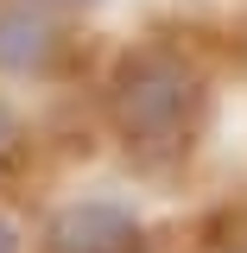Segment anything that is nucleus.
<instances>
[{
  "label": "nucleus",
  "instance_id": "423d86ee",
  "mask_svg": "<svg viewBox=\"0 0 247 253\" xmlns=\"http://www.w3.org/2000/svg\"><path fill=\"white\" fill-rule=\"evenodd\" d=\"M6 139H13V114L0 108V152H6Z\"/></svg>",
  "mask_w": 247,
  "mask_h": 253
},
{
  "label": "nucleus",
  "instance_id": "20e7f679",
  "mask_svg": "<svg viewBox=\"0 0 247 253\" xmlns=\"http://www.w3.org/2000/svg\"><path fill=\"white\" fill-rule=\"evenodd\" d=\"M26 6H45V13H57V6H95V0H26Z\"/></svg>",
  "mask_w": 247,
  "mask_h": 253
},
{
  "label": "nucleus",
  "instance_id": "f257e3e1",
  "mask_svg": "<svg viewBox=\"0 0 247 253\" xmlns=\"http://www.w3.org/2000/svg\"><path fill=\"white\" fill-rule=\"evenodd\" d=\"M108 126L133 171L184 165L197 146V126H203V76L165 44L127 51L108 83Z\"/></svg>",
  "mask_w": 247,
  "mask_h": 253
},
{
  "label": "nucleus",
  "instance_id": "7ed1b4c3",
  "mask_svg": "<svg viewBox=\"0 0 247 253\" xmlns=\"http://www.w3.org/2000/svg\"><path fill=\"white\" fill-rule=\"evenodd\" d=\"M57 51H63V38L45 19V6H26L19 0V6L0 13V70L6 76H45L57 63Z\"/></svg>",
  "mask_w": 247,
  "mask_h": 253
},
{
  "label": "nucleus",
  "instance_id": "f03ea898",
  "mask_svg": "<svg viewBox=\"0 0 247 253\" xmlns=\"http://www.w3.org/2000/svg\"><path fill=\"white\" fill-rule=\"evenodd\" d=\"M51 253H140V221L121 203H70L45 228Z\"/></svg>",
  "mask_w": 247,
  "mask_h": 253
},
{
  "label": "nucleus",
  "instance_id": "39448f33",
  "mask_svg": "<svg viewBox=\"0 0 247 253\" xmlns=\"http://www.w3.org/2000/svg\"><path fill=\"white\" fill-rule=\"evenodd\" d=\"M0 253H19V234H13L6 221H0Z\"/></svg>",
  "mask_w": 247,
  "mask_h": 253
}]
</instances>
